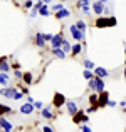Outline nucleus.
Listing matches in <instances>:
<instances>
[{
    "instance_id": "ddd939ff",
    "label": "nucleus",
    "mask_w": 126,
    "mask_h": 132,
    "mask_svg": "<svg viewBox=\"0 0 126 132\" xmlns=\"http://www.w3.org/2000/svg\"><path fill=\"white\" fill-rule=\"evenodd\" d=\"M106 75H108V70H106V69H103V67H97L96 72H94V77H99V79L106 77Z\"/></svg>"
},
{
    "instance_id": "20e7f679",
    "label": "nucleus",
    "mask_w": 126,
    "mask_h": 132,
    "mask_svg": "<svg viewBox=\"0 0 126 132\" xmlns=\"http://www.w3.org/2000/svg\"><path fill=\"white\" fill-rule=\"evenodd\" d=\"M108 100H109V94L106 92V90H103V92H99V97H97V107H103L108 104Z\"/></svg>"
},
{
    "instance_id": "79ce46f5",
    "label": "nucleus",
    "mask_w": 126,
    "mask_h": 132,
    "mask_svg": "<svg viewBox=\"0 0 126 132\" xmlns=\"http://www.w3.org/2000/svg\"><path fill=\"white\" fill-rule=\"evenodd\" d=\"M40 2H42V3H44V2H45V3H51V0H40Z\"/></svg>"
},
{
    "instance_id": "e433bc0d",
    "label": "nucleus",
    "mask_w": 126,
    "mask_h": 132,
    "mask_svg": "<svg viewBox=\"0 0 126 132\" xmlns=\"http://www.w3.org/2000/svg\"><path fill=\"white\" fill-rule=\"evenodd\" d=\"M22 95H24L22 92H17V94H15V97H13V99H15V100H20V99H22Z\"/></svg>"
},
{
    "instance_id": "2eb2a0df",
    "label": "nucleus",
    "mask_w": 126,
    "mask_h": 132,
    "mask_svg": "<svg viewBox=\"0 0 126 132\" xmlns=\"http://www.w3.org/2000/svg\"><path fill=\"white\" fill-rule=\"evenodd\" d=\"M52 54H54L55 57H59V59H64V57H66V54L62 52V48H61V47H57V48H52Z\"/></svg>"
},
{
    "instance_id": "423d86ee",
    "label": "nucleus",
    "mask_w": 126,
    "mask_h": 132,
    "mask_svg": "<svg viewBox=\"0 0 126 132\" xmlns=\"http://www.w3.org/2000/svg\"><path fill=\"white\" fill-rule=\"evenodd\" d=\"M62 40H64V35H62V34H57V35H54V37L51 39V45H52V48H57V47H61Z\"/></svg>"
},
{
    "instance_id": "c756f323",
    "label": "nucleus",
    "mask_w": 126,
    "mask_h": 132,
    "mask_svg": "<svg viewBox=\"0 0 126 132\" xmlns=\"http://www.w3.org/2000/svg\"><path fill=\"white\" fill-rule=\"evenodd\" d=\"M89 100H91V104H93V105H97V95H91Z\"/></svg>"
},
{
    "instance_id": "7c9ffc66",
    "label": "nucleus",
    "mask_w": 126,
    "mask_h": 132,
    "mask_svg": "<svg viewBox=\"0 0 126 132\" xmlns=\"http://www.w3.org/2000/svg\"><path fill=\"white\" fill-rule=\"evenodd\" d=\"M89 89H91V90H94V89H96V82H94V77L89 80Z\"/></svg>"
},
{
    "instance_id": "4c0bfd02",
    "label": "nucleus",
    "mask_w": 126,
    "mask_h": 132,
    "mask_svg": "<svg viewBox=\"0 0 126 132\" xmlns=\"http://www.w3.org/2000/svg\"><path fill=\"white\" fill-rule=\"evenodd\" d=\"M82 132H93V129H91L89 126H84L82 127Z\"/></svg>"
},
{
    "instance_id": "393cba45",
    "label": "nucleus",
    "mask_w": 126,
    "mask_h": 132,
    "mask_svg": "<svg viewBox=\"0 0 126 132\" xmlns=\"http://www.w3.org/2000/svg\"><path fill=\"white\" fill-rule=\"evenodd\" d=\"M5 112H12V109H10L9 105H2V104H0V116L5 114Z\"/></svg>"
},
{
    "instance_id": "6ab92c4d",
    "label": "nucleus",
    "mask_w": 126,
    "mask_h": 132,
    "mask_svg": "<svg viewBox=\"0 0 126 132\" xmlns=\"http://www.w3.org/2000/svg\"><path fill=\"white\" fill-rule=\"evenodd\" d=\"M36 44L39 45V47H42V45L45 44V40H44V37H42V34L39 32V34H36Z\"/></svg>"
},
{
    "instance_id": "9b49d317",
    "label": "nucleus",
    "mask_w": 126,
    "mask_h": 132,
    "mask_svg": "<svg viewBox=\"0 0 126 132\" xmlns=\"http://www.w3.org/2000/svg\"><path fill=\"white\" fill-rule=\"evenodd\" d=\"M32 110H34V105L30 102L22 104V105H20V112H22V114H32Z\"/></svg>"
},
{
    "instance_id": "9d476101",
    "label": "nucleus",
    "mask_w": 126,
    "mask_h": 132,
    "mask_svg": "<svg viewBox=\"0 0 126 132\" xmlns=\"http://www.w3.org/2000/svg\"><path fill=\"white\" fill-rule=\"evenodd\" d=\"M66 105H67V110H69V114H71V116H74L76 112H78V104L76 102H72V100H69V102H66Z\"/></svg>"
},
{
    "instance_id": "f3484780",
    "label": "nucleus",
    "mask_w": 126,
    "mask_h": 132,
    "mask_svg": "<svg viewBox=\"0 0 126 132\" xmlns=\"http://www.w3.org/2000/svg\"><path fill=\"white\" fill-rule=\"evenodd\" d=\"M74 25H76V29H78V30H81V32L84 34V30H86V22H84V20H78V23H74Z\"/></svg>"
},
{
    "instance_id": "72a5a7b5",
    "label": "nucleus",
    "mask_w": 126,
    "mask_h": 132,
    "mask_svg": "<svg viewBox=\"0 0 126 132\" xmlns=\"http://www.w3.org/2000/svg\"><path fill=\"white\" fill-rule=\"evenodd\" d=\"M78 5H79V7H81V5H91V2H89V0H79Z\"/></svg>"
},
{
    "instance_id": "f8f14e48",
    "label": "nucleus",
    "mask_w": 126,
    "mask_h": 132,
    "mask_svg": "<svg viewBox=\"0 0 126 132\" xmlns=\"http://www.w3.org/2000/svg\"><path fill=\"white\" fill-rule=\"evenodd\" d=\"M94 82H96V92L99 94V92H103L104 90V82H103V79H99V77H94Z\"/></svg>"
},
{
    "instance_id": "58836bf2",
    "label": "nucleus",
    "mask_w": 126,
    "mask_h": 132,
    "mask_svg": "<svg viewBox=\"0 0 126 132\" xmlns=\"http://www.w3.org/2000/svg\"><path fill=\"white\" fill-rule=\"evenodd\" d=\"M106 105H109V107H116V102H114V100H108Z\"/></svg>"
},
{
    "instance_id": "cd10ccee",
    "label": "nucleus",
    "mask_w": 126,
    "mask_h": 132,
    "mask_svg": "<svg viewBox=\"0 0 126 132\" xmlns=\"http://www.w3.org/2000/svg\"><path fill=\"white\" fill-rule=\"evenodd\" d=\"M42 37H44L45 42H51V39L54 37V34H42Z\"/></svg>"
},
{
    "instance_id": "ea45409f",
    "label": "nucleus",
    "mask_w": 126,
    "mask_h": 132,
    "mask_svg": "<svg viewBox=\"0 0 126 132\" xmlns=\"http://www.w3.org/2000/svg\"><path fill=\"white\" fill-rule=\"evenodd\" d=\"M20 77H22V72H20V70H15V79H20Z\"/></svg>"
},
{
    "instance_id": "b1692460",
    "label": "nucleus",
    "mask_w": 126,
    "mask_h": 132,
    "mask_svg": "<svg viewBox=\"0 0 126 132\" xmlns=\"http://www.w3.org/2000/svg\"><path fill=\"white\" fill-rule=\"evenodd\" d=\"M0 84H9V74H3V72H0Z\"/></svg>"
},
{
    "instance_id": "0eeeda50",
    "label": "nucleus",
    "mask_w": 126,
    "mask_h": 132,
    "mask_svg": "<svg viewBox=\"0 0 126 132\" xmlns=\"http://www.w3.org/2000/svg\"><path fill=\"white\" fill-rule=\"evenodd\" d=\"M91 10H93L96 15H103V12H104V5L99 2V0H97V2H94L93 5H91Z\"/></svg>"
},
{
    "instance_id": "f257e3e1",
    "label": "nucleus",
    "mask_w": 126,
    "mask_h": 132,
    "mask_svg": "<svg viewBox=\"0 0 126 132\" xmlns=\"http://www.w3.org/2000/svg\"><path fill=\"white\" fill-rule=\"evenodd\" d=\"M118 20L114 19V17H109V19H104V17H99V19L96 20V27H99V29H103V27H113L116 25Z\"/></svg>"
},
{
    "instance_id": "6e6552de",
    "label": "nucleus",
    "mask_w": 126,
    "mask_h": 132,
    "mask_svg": "<svg viewBox=\"0 0 126 132\" xmlns=\"http://www.w3.org/2000/svg\"><path fill=\"white\" fill-rule=\"evenodd\" d=\"M62 104H66V97L62 95L61 92H55V95H54V105L55 107H61Z\"/></svg>"
},
{
    "instance_id": "412c9836",
    "label": "nucleus",
    "mask_w": 126,
    "mask_h": 132,
    "mask_svg": "<svg viewBox=\"0 0 126 132\" xmlns=\"http://www.w3.org/2000/svg\"><path fill=\"white\" fill-rule=\"evenodd\" d=\"M39 13H40V15H44V17L51 15V12H49V7H47V5H42L40 9H39Z\"/></svg>"
},
{
    "instance_id": "c9c22d12",
    "label": "nucleus",
    "mask_w": 126,
    "mask_h": 132,
    "mask_svg": "<svg viewBox=\"0 0 126 132\" xmlns=\"http://www.w3.org/2000/svg\"><path fill=\"white\" fill-rule=\"evenodd\" d=\"M96 109H97V105H93V107H89V109H87L86 112H87V114H93V112H94Z\"/></svg>"
},
{
    "instance_id": "dca6fc26",
    "label": "nucleus",
    "mask_w": 126,
    "mask_h": 132,
    "mask_svg": "<svg viewBox=\"0 0 126 132\" xmlns=\"http://www.w3.org/2000/svg\"><path fill=\"white\" fill-rule=\"evenodd\" d=\"M81 50H82L81 44H74V45H71V52H72V54H74V55L81 54Z\"/></svg>"
},
{
    "instance_id": "aec40b11",
    "label": "nucleus",
    "mask_w": 126,
    "mask_h": 132,
    "mask_svg": "<svg viewBox=\"0 0 126 132\" xmlns=\"http://www.w3.org/2000/svg\"><path fill=\"white\" fill-rule=\"evenodd\" d=\"M61 48H62V52H71V44L67 42V40H62V44H61Z\"/></svg>"
},
{
    "instance_id": "f03ea898",
    "label": "nucleus",
    "mask_w": 126,
    "mask_h": 132,
    "mask_svg": "<svg viewBox=\"0 0 126 132\" xmlns=\"http://www.w3.org/2000/svg\"><path fill=\"white\" fill-rule=\"evenodd\" d=\"M69 32H71L72 39H74L76 42H81L84 37H86V35H84V34L81 32V30H78V29H76V25H71V27H69Z\"/></svg>"
},
{
    "instance_id": "5701e85b",
    "label": "nucleus",
    "mask_w": 126,
    "mask_h": 132,
    "mask_svg": "<svg viewBox=\"0 0 126 132\" xmlns=\"http://www.w3.org/2000/svg\"><path fill=\"white\" fill-rule=\"evenodd\" d=\"M42 116L45 117V119H52V112H51V109H49V107H45V109H42Z\"/></svg>"
},
{
    "instance_id": "4468645a",
    "label": "nucleus",
    "mask_w": 126,
    "mask_h": 132,
    "mask_svg": "<svg viewBox=\"0 0 126 132\" xmlns=\"http://www.w3.org/2000/svg\"><path fill=\"white\" fill-rule=\"evenodd\" d=\"M69 15H71V13H69L67 9H62V10H59V12L55 13V17H57V19H66V17H69Z\"/></svg>"
},
{
    "instance_id": "a211bd4d",
    "label": "nucleus",
    "mask_w": 126,
    "mask_h": 132,
    "mask_svg": "<svg viewBox=\"0 0 126 132\" xmlns=\"http://www.w3.org/2000/svg\"><path fill=\"white\" fill-rule=\"evenodd\" d=\"M9 70H10V65L7 64L5 60H2V62H0V72H3V74H7Z\"/></svg>"
},
{
    "instance_id": "39448f33",
    "label": "nucleus",
    "mask_w": 126,
    "mask_h": 132,
    "mask_svg": "<svg viewBox=\"0 0 126 132\" xmlns=\"http://www.w3.org/2000/svg\"><path fill=\"white\" fill-rule=\"evenodd\" d=\"M0 129H2L3 132H12V129H13V126L9 122L7 119H3L2 116H0Z\"/></svg>"
},
{
    "instance_id": "4be33fe9",
    "label": "nucleus",
    "mask_w": 126,
    "mask_h": 132,
    "mask_svg": "<svg viewBox=\"0 0 126 132\" xmlns=\"http://www.w3.org/2000/svg\"><path fill=\"white\" fill-rule=\"evenodd\" d=\"M22 79L25 84H32V74H29V72H25V74H22Z\"/></svg>"
},
{
    "instance_id": "1a4fd4ad",
    "label": "nucleus",
    "mask_w": 126,
    "mask_h": 132,
    "mask_svg": "<svg viewBox=\"0 0 126 132\" xmlns=\"http://www.w3.org/2000/svg\"><path fill=\"white\" fill-rule=\"evenodd\" d=\"M72 117H74V122H76V124H79V122H87V116H86L84 112H79V110H78V112H76Z\"/></svg>"
},
{
    "instance_id": "a878e982",
    "label": "nucleus",
    "mask_w": 126,
    "mask_h": 132,
    "mask_svg": "<svg viewBox=\"0 0 126 132\" xmlns=\"http://www.w3.org/2000/svg\"><path fill=\"white\" fill-rule=\"evenodd\" d=\"M84 67H86V70H91V69H94V62H91V60H84Z\"/></svg>"
},
{
    "instance_id": "7ed1b4c3",
    "label": "nucleus",
    "mask_w": 126,
    "mask_h": 132,
    "mask_svg": "<svg viewBox=\"0 0 126 132\" xmlns=\"http://www.w3.org/2000/svg\"><path fill=\"white\" fill-rule=\"evenodd\" d=\"M15 94H17V90L13 89V87H3L2 90H0V95H2V97H7V99H13V97H15Z\"/></svg>"
},
{
    "instance_id": "473e14b6",
    "label": "nucleus",
    "mask_w": 126,
    "mask_h": 132,
    "mask_svg": "<svg viewBox=\"0 0 126 132\" xmlns=\"http://www.w3.org/2000/svg\"><path fill=\"white\" fill-rule=\"evenodd\" d=\"M32 105L36 107V109H42V102H40V100H36V102H34Z\"/></svg>"
},
{
    "instance_id": "bb28decb",
    "label": "nucleus",
    "mask_w": 126,
    "mask_h": 132,
    "mask_svg": "<svg viewBox=\"0 0 126 132\" xmlns=\"http://www.w3.org/2000/svg\"><path fill=\"white\" fill-rule=\"evenodd\" d=\"M94 77V74L91 70H84V79H87V80H91V79Z\"/></svg>"
},
{
    "instance_id": "c85d7f7f",
    "label": "nucleus",
    "mask_w": 126,
    "mask_h": 132,
    "mask_svg": "<svg viewBox=\"0 0 126 132\" xmlns=\"http://www.w3.org/2000/svg\"><path fill=\"white\" fill-rule=\"evenodd\" d=\"M81 9H82L84 13H87V15L91 13V5H81Z\"/></svg>"
},
{
    "instance_id": "2f4dec72",
    "label": "nucleus",
    "mask_w": 126,
    "mask_h": 132,
    "mask_svg": "<svg viewBox=\"0 0 126 132\" xmlns=\"http://www.w3.org/2000/svg\"><path fill=\"white\" fill-rule=\"evenodd\" d=\"M62 9H64V7H62V3H55V5L52 7V10H57V12H59V10H62Z\"/></svg>"
},
{
    "instance_id": "a19ab883",
    "label": "nucleus",
    "mask_w": 126,
    "mask_h": 132,
    "mask_svg": "<svg viewBox=\"0 0 126 132\" xmlns=\"http://www.w3.org/2000/svg\"><path fill=\"white\" fill-rule=\"evenodd\" d=\"M44 132H54V130H52L49 126H44Z\"/></svg>"
},
{
    "instance_id": "f704fd0d",
    "label": "nucleus",
    "mask_w": 126,
    "mask_h": 132,
    "mask_svg": "<svg viewBox=\"0 0 126 132\" xmlns=\"http://www.w3.org/2000/svg\"><path fill=\"white\" fill-rule=\"evenodd\" d=\"M24 7H25V9H30V7H32V0H25Z\"/></svg>"
}]
</instances>
